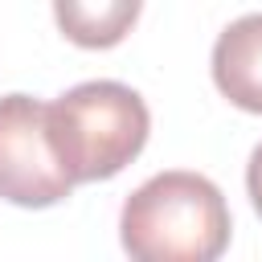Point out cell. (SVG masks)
Masks as SVG:
<instances>
[{
	"mask_svg": "<svg viewBox=\"0 0 262 262\" xmlns=\"http://www.w3.org/2000/svg\"><path fill=\"white\" fill-rule=\"evenodd\" d=\"M213 82L217 90L250 111L262 115V12L233 20L213 45Z\"/></svg>",
	"mask_w": 262,
	"mask_h": 262,
	"instance_id": "cell-4",
	"label": "cell"
},
{
	"mask_svg": "<svg viewBox=\"0 0 262 262\" xmlns=\"http://www.w3.org/2000/svg\"><path fill=\"white\" fill-rule=\"evenodd\" d=\"M139 8L143 0H53V20L74 45L111 49L135 29Z\"/></svg>",
	"mask_w": 262,
	"mask_h": 262,
	"instance_id": "cell-5",
	"label": "cell"
},
{
	"mask_svg": "<svg viewBox=\"0 0 262 262\" xmlns=\"http://www.w3.org/2000/svg\"><path fill=\"white\" fill-rule=\"evenodd\" d=\"M74 192L49 143V102L29 94L0 98V201L20 209H49Z\"/></svg>",
	"mask_w": 262,
	"mask_h": 262,
	"instance_id": "cell-3",
	"label": "cell"
},
{
	"mask_svg": "<svg viewBox=\"0 0 262 262\" xmlns=\"http://www.w3.org/2000/svg\"><path fill=\"white\" fill-rule=\"evenodd\" d=\"M147 102L123 82H82L49 102V143L74 184L119 176L147 143Z\"/></svg>",
	"mask_w": 262,
	"mask_h": 262,
	"instance_id": "cell-2",
	"label": "cell"
},
{
	"mask_svg": "<svg viewBox=\"0 0 262 262\" xmlns=\"http://www.w3.org/2000/svg\"><path fill=\"white\" fill-rule=\"evenodd\" d=\"M229 205L201 172H160L143 180L119 217L123 250L135 262H213L229 246Z\"/></svg>",
	"mask_w": 262,
	"mask_h": 262,
	"instance_id": "cell-1",
	"label": "cell"
},
{
	"mask_svg": "<svg viewBox=\"0 0 262 262\" xmlns=\"http://www.w3.org/2000/svg\"><path fill=\"white\" fill-rule=\"evenodd\" d=\"M246 192H250V201H254V209H258V217H262V143L250 151V164H246Z\"/></svg>",
	"mask_w": 262,
	"mask_h": 262,
	"instance_id": "cell-6",
	"label": "cell"
}]
</instances>
